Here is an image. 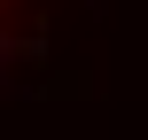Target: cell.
<instances>
[{"mask_svg": "<svg viewBox=\"0 0 148 140\" xmlns=\"http://www.w3.org/2000/svg\"><path fill=\"white\" fill-rule=\"evenodd\" d=\"M16 8H23V0H0V23H8V16H16Z\"/></svg>", "mask_w": 148, "mask_h": 140, "instance_id": "6da1fadb", "label": "cell"}]
</instances>
